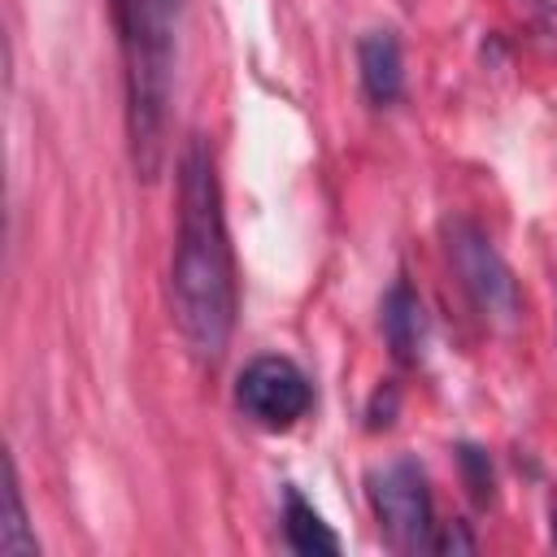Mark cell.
Wrapping results in <instances>:
<instances>
[{
    "mask_svg": "<svg viewBox=\"0 0 557 557\" xmlns=\"http://www.w3.org/2000/svg\"><path fill=\"white\" fill-rule=\"evenodd\" d=\"M174 326L196 361H218L235 331V261L213 157L200 139L178 161V231L170 257Z\"/></svg>",
    "mask_w": 557,
    "mask_h": 557,
    "instance_id": "cell-1",
    "label": "cell"
},
{
    "mask_svg": "<svg viewBox=\"0 0 557 557\" xmlns=\"http://www.w3.org/2000/svg\"><path fill=\"white\" fill-rule=\"evenodd\" d=\"M126 61V139L144 178L165 161V126L178 61V0H113Z\"/></svg>",
    "mask_w": 557,
    "mask_h": 557,
    "instance_id": "cell-2",
    "label": "cell"
},
{
    "mask_svg": "<svg viewBox=\"0 0 557 557\" xmlns=\"http://www.w3.org/2000/svg\"><path fill=\"white\" fill-rule=\"evenodd\" d=\"M235 405L244 409L248 422H257L265 431H287L313 409V383L292 357L265 352L239 370Z\"/></svg>",
    "mask_w": 557,
    "mask_h": 557,
    "instance_id": "cell-3",
    "label": "cell"
},
{
    "mask_svg": "<svg viewBox=\"0 0 557 557\" xmlns=\"http://www.w3.org/2000/svg\"><path fill=\"white\" fill-rule=\"evenodd\" d=\"M370 505L396 548H431V535L440 522L431 513L426 479L409 457H396L370 470Z\"/></svg>",
    "mask_w": 557,
    "mask_h": 557,
    "instance_id": "cell-4",
    "label": "cell"
},
{
    "mask_svg": "<svg viewBox=\"0 0 557 557\" xmlns=\"http://www.w3.org/2000/svg\"><path fill=\"white\" fill-rule=\"evenodd\" d=\"M448 252H453V265L461 274V287L483 309V318L513 322L518 318V283H513L509 265L500 261V252L492 248V239L479 226L457 222L453 239H448Z\"/></svg>",
    "mask_w": 557,
    "mask_h": 557,
    "instance_id": "cell-5",
    "label": "cell"
},
{
    "mask_svg": "<svg viewBox=\"0 0 557 557\" xmlns=\"http://www.w3.org/2000/svg\"><path fill=\"white\" fill-rule=\"evenodd\" d=\"M357 70H361V87L374 104H392L405 91V61H400V44L392 30H370L357 44Z\"/></svg>",
    "mask_w": 557,
    "mask_h": 557,
    "instance_id": "cell-6",
    "label": "cell"
},
{
    "mask_svg": "<svg viewBox=\"0 0 557 557\" xmlns=\"http://www.w3.org/2000/svg\"><path fill=\"white\" fill-rule=\"evenodd\" d=\"M283 535H287V548L305 553V557L339 553V535L322 522V513L296 487H287V496H283Z\"/></svg>",
    "mask_w": 557,
    "mask_h": 557,
    "instance_id": "cell-7",
    "label": "cell"
},
{
    "mask_svg": "<svg viewBox=\"0 0 557 557\" xmlns=\"http://www.w3.org/2000/svg\"><path fill=\"white\" fill-rule=\"evenodd\" d=\"M383 331H387L396 357H413V348L422 339V305H418V296L405 283L392 287V296L383 305Z\"/></svg>",
    "mask_w": 557,
    "mask_h": 557,
    "instance_id": "cell-8",
    "label": "cell"
},
{
    "mask_svg": "<svg viewBox=\"0 0 557 557\" xmlns=\"http://www.w3.org/2000/svg\"><path fill=\"white\" fill-rule=\"evenodd\" d=\"M35 531L26 527V505H22V487H17V470L9 461V483H4V527H0V553L9 557H26L35 553Z\"/></svg>",
    "mask_w": 557,
    "mask_h": 557,
    "instance_id": "cell-9",
    "label": "cell"
}]
</instances>
